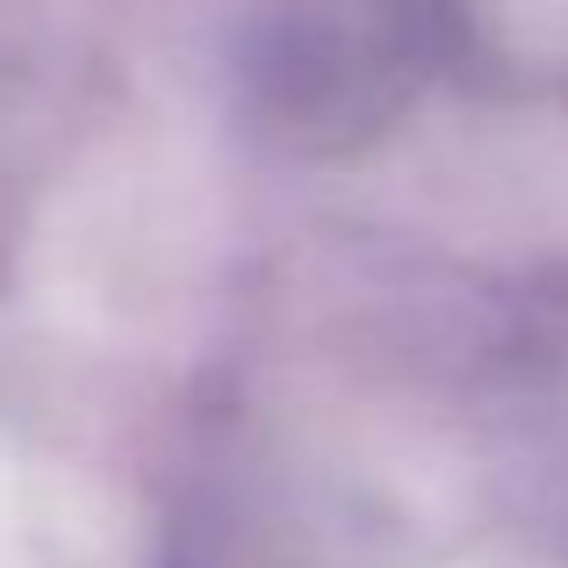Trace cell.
<instances>
[{
	"label": "cell",
	"mask_w": 568,
	"mask_h": 568,
	"mask_svg": "<svg viewBox=\"0 0 568 568\" xmlns=\"http://www.w3.org/2000/svg\"><path fill=\"white\" fill-rule=\"evenodd\" d=\"M260 94L288 130H332L346 138L353 115H382L396 101V51L375 22L338 14H295L260 51Z\"/></svg>",
	"instance_id": "1"
}]
</instances>
